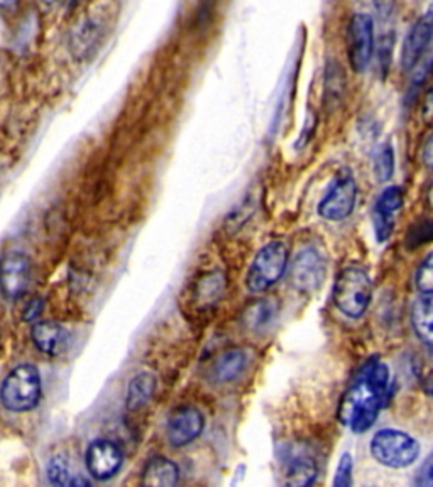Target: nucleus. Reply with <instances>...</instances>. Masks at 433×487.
Instances as JSON below:
<instances>
[{"instance_id": "nucleus-1", "label": "nucleus", "mask_w": 433, "mask_h": 487, "mask_svg": "<svg viewBox=\"0 0 433 487\" xmlns=\"http://www.w3.org/2000/svg\"><path fill=\"white\" fill-rule=\"evenodd\" d=\"M389 386V370L381 359L371 357L354 376L339 406V420L354 434H364L383 408Z\"/></svg>"}, {"instance_id": "nucleus-2", "label": "nucleus", "mask_w": 433, "mask_h": 487, "mask_svg": "<svg viewBox=\"0 0 433 487\" xmlns=\"http://www.w3.org/2000/svg\"><path fill=\"white\" fill-rule=\"evenodd\" d=\"M41 374L33 364H19L0 385V403L12 413L31 411L41 400Z\"/></svg>"}, {"instance_id": "nucleus-3", "label": "nucleus", "mask_w": 433, "mask_h": 487, "mask_svg": "<svg viewBox=\"0 0 433 487\" xmlns=\"http://www.w3.org/2000/svg\"><path fill=\"white\" fill-rule=\"evenodd\" d=\"M337 310L347 319H361L372 300V281L363 268H346L335 280L332 291Z\"/></svg>"}, {"instance_id": "nucleus-4", "label": "nucleus", "mask_w": 433, "mask_h": 487, "mask_svg": "<svg viewBox=\"0 0 433 487\" xmlns=\"http://www.w3.org/2000/svg\"><path fill=\"white\" fill-rule=\"evenodd\" d=\"M371 454L389 469H404L417 462L420 445L417 440L393 428L380 430L371 440Z\"/></svg>"}, {"instance_id": "nucleus-5", "label": "nucleus", "mask_w": 433, "mask_h": 487, "mask_svg": "<svg viewBox=\"0 0 433 487\" xmlns=\"http://www.w3.org/2000/svg\"><path fill=\"white\" fill-rule=\"evenodd\" d=\"M288 266V248L282 240L267 242L250 263L246 286L250 293H263L278 283Z\"/></svg>"}, {"instance_id": "nucleus-6", "label": "nucleus", "mask_w": 433, "mask_h": 487, "mask_svg": "<svg viewBox=\"0 0 433 487\" xmlns=\"http://www.w3.org/2000/svg\"><path fill=\"white\" fill-rule=\"evenodd\" d=\"M357 199V185L349 171H342L333 178L323 199L318 203V215L331 222H340L354 212Z\"/></svg>"}, {"instance_id": "nucleus-7", "label": "nucleus", "mask_w": 433, "mask_h": 487, "mask_svg": "<svg viewBox=\"0 0 433 487\" xmlns=\"http://www.w3.org/2000/svg\"><path fill=\"white\" fill-rule=\"evenodd\" d=\"M347 54L350 67L357 73L366 71L371 65L374 54V20L369 14L359 12L350 19Z\"/></svg>"}, {"instance_id": "nucleus-8", "label": "nucleus", "mask_w": 433, "mask_h": 487, "mask_svg": "<svg viewBox=\"0 0 433 487\" xmlns=\"http://www.w3.org/2000/svg\"><path fill=\"white\" fill-rule=\"evenodd\" d=\"M327 276L325 259L315 248L301 249L290 266V285L301 293L317 291Z\"/></svg>"}, {"instance_id": "nucleus-9", "label": "nucleus", "mask_w": 433, "mask_h": 487, "mask_svg": "<svg viewBox=\"0 0 433 487\" xmlns=\"http://www.w3.org/2000/svg\"><path fill=\"white\" fill-rule=\"evenodd\" d=\"M85 466L88 474L97 481H107L116 475L122 466V452L116 442L99 438L92 442L85 454Z\"/></svg>"}, {"instance_id": "nucleus-10", "label": "nucleus", "mask_w": 433, "mask_h": 487, "mask_svg": "<svg viewBox=\"0 0 433 487\" xmlns=\"http://www.w3.org/2000/svg\"><path fill=\"white\" fill-rule=\"evenodd\" d=\"M205 418L200 410L190 404L175 410L167 423V437L173 447H184L200 437Z\"/></svg>"}, {"instance_id": "nucleus-11", "label": "nucleus", "mask_w": 433, "mask_h": 487, "mask_svg": "<svg viewBox=\"0 0 433 487\" xmlns=\"http://www.w3.org/2000/svg\"><path fill=\"white\" fill-rule=\"evenodd\" d=\"M31 280L29 257L20 252H9L0 259V289L2 293L16 300L24 295Z\"/></svg>"}, {"instance_id": "nucleus-12", "label": "nucleus", "mask_w": 433, "mask_h": 487, "mask_svg": "<svg viewBox=\"0 0 433 487\" xmlns=\"http://www.w3.org/2000/svg\"><path fill=\"white\" fill-rule=\"evenodd\" d=\"M403 202H404V193L401 186H388L378 197L374 205V214H372L378 242H384L388 240V237L391 236L395 229L396 214L400 212Z\"/></svg>"}, {"instance_id": "nucleus-13", "label": "nucleus", "mask_w": 433, "mask_h": 487, "mask_svg": "<svg viewBox=\"0 0 433 487\" xmlns=\"http://www.w3.org/2000/svg\"><path fill=\"white\" fill-rule=\"evenodd\" d=\"M433 19L432 11H427L423 16L418 19L410 29V33L404 39L403 51H401V68L404 71H410L417 67L432 41Z\"/></svg>"}, {"instance_id": "nucleus-14", "label": "nucleus", "mask_w": 433, "mask_h": 487, "mask_svg": "<svg viewBox=\"0 0 433 487\" xmlns=\"http://www.w3.org/2000/svg\"><path fill=\"white\" fill-rule=\"evenodd\" d=\"M180 481L178 466L167 457H154L146 464L141 484L152 487H173Z\"/></svg>"}, {"instance_id": "nucleus-15", "label": "nucleus", "mask_w": 433, "mask_h": 487, "mask_svg": "<svg viewBox=\"0 0 433 487\" xmlns=\"http://www.w3.org/2000/svg\"><path fill=\"white\" fill-rule=\"evenodd\" d=\"M31 337L37 351L48 355L60 353L65 344V330L54 321H37L33 327Z\"/></svg>"}, {"instance_id": "nucleus-16", "label": "nucleus", "mask_w": 433, "mask_h": 487, "mask_svg": "<svg viewBox=\"0 0 433 487\" xmlns=\"http://www.w3.org/2000/svg\"><path fill=\"white\" fill-rule=\"evenodd\" d=\"M432 295L420 293L417 302L413 303V308H412V325L420 342H423L427 349H432Z\"/></svg>"}, {"instance_id": "nucleus-17", "label": "nucleus", "mask_w": 433, "mask_h": 487, "mask_svg": "<svg viewBox=\"0 0 433 487\" xmlns=\"http://www.w3.org/2000/svg\"><path fill=\"white\" fill-rule=\"evenodd\" d=\"M278 310V304L273 300H257L246 308L244 323L254 332H263L276 321Z\"/></svg>"}, {"instance_id": "nucleus-18", "label": "nucleus", "mask_w": 433, "mask_h": 487, "mask_svg": "<svg viewBox=\"0 0 433 487\" xmlns=\"http://www.w3.org/2000/svg\"><path fill=\"white\" fill-rule=\"evenodd\" d=\"M248 362V355L241 349H233L227 353H220L214 366V376L218 383H229L233 381Z\"/></svg>"}, {"instance_id": "nucleus-19", "label": "nucleus", "mask_w": 433, "mask_h": 487, "mask_svg": "<svg viewBox=\"0 0 433 487\" xmlns=\"http://www.w3.org/2000/svg\"><path fill=\"white\" fill-rule=\"evenodd\" d=\"M156 391V377L151 372H141L127 387V398H126V406L127 410H137L141 406L150 402Z\"/></svg>"}, {"instance_id": "nucleus-20", "label": "nucleus", "mask_w": 433, "mask_h": 487, "mask_svg": "<svg viewBox=\"0 0 433 487\" xmlns=\"http://www.w3.org/2000/svg\"><path fill=\"white\" fill-rule=\"evenodd\" d=\"M317 479V466L308 457H291V462L286 469L284 484L288 486H310Z\"/></svg>"}, {"instance_id": "nucleus-21", "label": "nucleus", "mask_w": 433, "mask_h": 487, "mask_svg": "<svg viewBox=\"0 0 433 487\" xmlns=\"http://www.w3.org/2000/svg\"><path fill=\"white\" fill-rule=\"evenodd\" d=\"M48 477H50L51 484H56V486H88V481L75 475L69 469L67 460L61 457L51 459Z\"/></svg>"}, {"instance_id": "nucleus-22", "label": "nucleus", "mask_w": 433, "mask_h": 487, "mask_svg": "<svg viewBox=\"0 0 433 487\" xmlns=\"http://www.w3.org/2000/svg\"><path fill=\"white\" fill-rule=\"evenodd\" d=\"M372 168H374V175H376L378 182L384 183V182L391 180V176L395 173V151L389 144H381L378 148V151L374 152Z\"/></svg>"}, {"instance_id": "nucleus-23", "label": "nucleus", "mask_w": 433, "mask_h": 487, "mask_svg": "<svg viewBox=\"0 0 433 487\" xmlns=\"http://www.w3.org/2000/svg\"><path fill=\"white\" fill-rule=\"evenodd\" d=\"M417 289L421 295H432L433 293V261L432 254H429L423 263L420 264L415 276Z\"/></svg>"}, {"instance_id": "nucleus-24", "label": "nucleus", "mask_w": 433, "mask_h": 487, "mask_svg": "<svg viewBox=\"0 0 433 487\" xmlns=\"http://www.w3.org/2000/svg\"><path fill=\"white\" fill-rule=\"evenodd\" d=\"M352 472H354V459L352 455L342 454L337 472H335V479H333V486L335 487H349L352 484Z\"/></svg>"}, {"instance_id": "nucleus-25", "label": "nucleus", "mask_w": 433, "mask_h": 487, "mask_svg": "<svg viewBox=\"0 0 433 487\" xmlns=\"http://www.w3.org/2000/svg\"><path fill=\"white\" fill-rule=\"evenodd\" d=\"M432 457H430V459H427V462H425V464H423V467L420 469V475H418L417 484H420V486L432 487Z\"/></svg>"}, {"instance_id": "nucleus-26", "label": "nucleus", "mask_w": 433, "mask_h": 487, "mask_svg": "<svg viewBox=\"0 0 433 487\" xmlns=\"http://www.w3.org/2000/svg\"><path fill=\"white\" fill-rule=\"evenodd\" d=\"M376 11L381 19L386 17H393V12L396 9V0H374Z\"/></svg>"}, {"instance_id": "nucleus-27", "label": "nucleus", "mask_w": 433, "mask_h": 487, "mask_svg": "<svg viewBox=\"0 0 433 487\" xmlns=\"http://www.w3.org/2000/svg\"><path fill=\"white\" fill-rule=\"evenodd\" d=\"M41 308H43V303L39 302V300H33V302L29 303V306L26 308V320L36 319L39 315Z\"/></svg>"}, {"instance_id": "nucleus-28", "label": "nucleus", "mask_w": 433, "mask_h": 487, "mask_svg": "<svg viewBox=\"0 0 433 487\" xmlns=\"http://www.w3.org/2000/svg\"><path fill=\"white\" fill-rule=\"evenodd\" d=\"M17 2L19 0H0V9L12 11V9H16Z\"/></svg>"}, {"instance_id": "nucleus-29", "label": "nucleus", "mask_w": 433, "mask_h": 487, "mask_svg": "<svg viewBox=\"0 0 433 487\" xmlns=\"http://www.w3.org/2000/svg\"><path fill=\"white\" fill-rule=\"evenodd\" d=\"M45 4H48V5H53V4H58V2H61V0H43Z\"/></svg>"}]
</instances>
